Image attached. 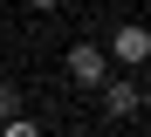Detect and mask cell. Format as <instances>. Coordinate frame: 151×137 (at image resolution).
<instances>
[{
  "instance_id": "obj_1",
  "label": "cell",
  "mask_w": 151,
  "mask_h": 137,
  "mask_svg": "<svg viewBox=\"0 0 151 137\" xmlns=\"http://www.w3.org/2000/svg\"><path fill=\"white\" fill-rule=\"evenodd\" d=\"M62 69H69V82H76V89H103V82H110V55L96 48V41H69Z\"/></svg>"
},
{
  "instance_id": "obj_2",
  "label": "cell",
  "mask_w": 151,
  "mask_h": 137,
  "mask_svg": "<svg viewBox=\"0 0 151 137\" xmlns=\"http://www.w3.org/2000/svg\"><path fill=\"white\" fill-rule=\"evenodd\" d=\"M103 55H110V69H144V62H151V27H144V21H124Z\"/></svg>"
},
{
  "instance_id": "obj_3",
  "label": "cell",
  "mask_w": 151,
  "mask_h": 137,
  "mask_svg": "<svg viewBox=\"0 0 151 137\" xmlns=\"http://www.w3.org/2000/svg\"><path fill=\"white\" fill-rule=\"evenodd\" d=\"M96 96H103V117H137V110H144V89H137L131 75H117V69H110V82Z\"/></svg>"
},
{
  "instance_id": "obj_4",
  "label": "cell",
  "mask_w": 151,
  "mask_h": 137,
  "mask_svg": "<svg viewBox=\"0 0 151 137\" xmlns=\"http://www.w3.org/2000/svg\"><path fill=\"white\" fill-rule=\"evenodd\" d=\"M0 137H41V123H35V117H7V123H0Z\"/></svg>"
},
{
  "instance_id": "obj_5",
  "label": "cell",
  "mask_w": 151,
  "mask_h": 137,
  "mask_svg": "<svg viewBox=\"0 0 151 137\" xmlns=\"http://www.w3.org/2000/svg\"><path fill=\"white\" fill-rule=\"evenodd\" d=\"M7 117H21V89H14V82H0V123H7Z\"/></svg>"
},
{
  "instance_id": "obj_6",
  "label": "cell",
  "mask_w": 151,
  "mask_h": 137,
  "mask_svg": "<svg viewBox=\"0 0 151 137\" xmlns=\"http://www.w3.org/2000/svg\"><path fill=\"white\" fill-rule=\"evenodd\" d=\"M28 7H35V14H55V7H62V0H28Z\"/></svg>"
},
{
  "instance_id": "obj_7",
  "label": "cell",
  "mask_w": 151,
  "mask_h": 137,
  "mask_svg": "<svg viewBox=\"0 0 151 137\" xmlns=\"http://www.w3.org/2000/svg\"><path fill=\"white\" fill-rule=\"evenodd\" d=\"M69 137H89V130H69Z\"/></svg>"
}]
</instances>
